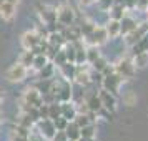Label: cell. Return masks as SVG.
<instances>
[{"mask_svg":"<svg viewBox=\"0 0 148 141\" xmlns=\"http://www.w3.org/2000/svg\"><path fill=\"white\" fill-rule=\"evenodd\" d=\"M27 73H28V68H25L22 63H15L7 70L5 73V78H7L10 83H20L22 80L27 78Z\"/></svg>","mask_w":148,"mask_h":141,"instance_id":"6da1fadb","label":"cell"},{"mask_svg":"<svg viewBox=\"0 0 148 141\" xmlns=\"http://www.w3.org/2000/svg\"><path fill=\"white\" fill-rule=\"evenodd\" d=\"M57 22L62 27H70L75 22V12L70 5H62L60 8H57Z\"/></svg>","mask_w":148,"mask_h":141,"instance_id":"7a4b0ae2","label":"cell"},{"mask_svg":"<svg viewBox=\"0 0 148 141\" xmlns=\"http://www.w3.org/2000/svg\"><path fill=\"white\" fill-rule=\"evenodd\" d=\"M37 128H38V131L37 133L40 134L43 140H52L57 133V128L53 125V120H50V118H45V120H38L37 121Z\"/></svg>","mask_w":148,"mask_h":141,"instance_id":"3957f363","label":"cell"},{"mask_svg":"<svg viewBox=\"0 0 148 141\" xmlns=\"http://www.w3.org/2000/svg\"><path fill=\"white\" fill-rule=\"evenodd\" d=\"M82 40H85L88 42L90 45H103L105 42L108 40V33H107V30H105V27H95V30L92 32V33L88 35V37H85V38H82Z\"/></svg>","mask_w":148,"mask_h":141,"instance_id":"277c9868","label":"cell"},{"mask_svg":"<svg viewBox=\"0 0 148 141\" xmlns=\"http://www.w3.org/2000/svg\"><path fill=\"white\" fill-rule=\"evenodd\" d=\"M98 98H100V101H101L103 110H107L108 113L116 110V98H115V95L110 93L108 90H105V88L100 90V91H98Z\"/></svg>","mask_w":148,"mask_h":141,"instance_id":"5b68a950","label":"cell"},{"mask_svg":"<svg viewBox=\"0 0 148 141\" xmlns=\"http://www.w3.org/2000/svg\"><path fill=\"white\" fill-rule=\"evenodd\" d=\"M120 83H121V78L115 73V72H113V73H110V75H105V76H103V80H101L103 88H105V90H108L110 93H113V95L118 93Z\"/></svg>","mask_w":148,"mask_h":141,"instance_id":"8992f818","label":"cell"},{"mask_svg":"<svg viewBox=\"0 0 148 141\" xmlns=\"http://www.w3.org/2000/svg\"><path fill=\"white\" fill-rule=\"evenodd\" d=\"M133 72H135V65H133V61H130V60H120L118 65L115 67V73L118 75L121 80L133 76Z\"/></svg>","mask_w":148,"mask_h":141,"instance_id":"52a82bcc","label":"cell"},{"mask_svg":"<svg viewBox=\"0 0 148 141\" xmlns=\"http://www.w3.org/2000/svg\"><path fill=\"white\" fill-rule=\"evenodd\" d=\"M23 101L32 105L35 108H40L43 105V100H42V93L37 90V88H27L25 90V95H23Z\"/></svg>","mask_w":148,"mask_h":141,"instance_id":"ba28073f","label":"cell"},{"mask_svg":"<svg viewBox=\"0 0 148 141\" xmlns=\"http://www.w3.org/2000/svg\"><path fill=\"white\" fill-rule=\"evenodd\" d=\"M42 40H43V38H40V35L34 30V32H27V33H23V37H22V45H23L25 50H32V48L37 47Z\"/></svg>","mask_w":148,"mask_h":141,"instance_id":"9c48e42d","label":"cell"},{"mask_svg":"<svg viewBox=\"0 0 148 141\" xmlns=\"http://www.w3.org/2000/svg\"><path fill=\"white\" fill-rule=\"evenodd\" d=\"M73 80L77 81L80 87H87L88 83H92V81H90V72H88L87 68H83L82 65H77Z\"/></svg>","mask_w":148,"mask_h":141,"instance_id":"30bf717a","label":"cell"},{"mask_svg":"<svg viewBox=\"0 0 148 141\" xmlns=\"http://www.w3.org/2000/svg\"><path fill=\"white\" fill-rule=\"evenodd\" d=\"M40 17H42V20H43V23H45L47 27L53 25V23H57V8L43 7L40 10Z\"/></svg>","mask_w":148,"mask_h":141,"instance_id":"8fae6325","label":"cell"},{"mask_svg":"<svg viewBox=\"0 0 148 141\" xmlns=\"http://www.w3.org/2000/svg\"><path fill=\"white\" fill-rule=\"evenodd\" d=\"M60 110H62V116L67 118L68 121H73V118L77 116V106H75L72 101H63L60 103Z\"/></svg>","mask_w":148,"mask_h":141,"instance_id":"7c38bea8","label":"cell"},{"mask_svg":"<svg viewBox=\"0 0 148 141\" xmlns=\"http://www.w3.org/2000/svg\"><path fill=\"white\" fill-rule=\"evenodd\" d=\"M136 27H138V23H136L132 17H128V15H125V17L120 20V33L121 35L130 33V32H132V30H135Z\"/></svg>","mask_w":148,"mask_h":141,"instance_id":"4fadbf2b","label":"cell"},{"mask_svg":"<svg viewBox=\"0 0 148 141\" xmlns=\"http://www.w3.org/2000/svg\"><path fill=\"white\" fill-rule=\"evenodd\" d=\"M125 10H127V8H125L123 3H113L112 7L108 8L110 18H112V20H121V18L127 15V14H125Z\"/></svg>","mask_w":148,"mask_h":141,"instance_id":"5bb4252c","label":"cell"},{"mask_svg":"<svg viewBox=\"0 0 148 141\" xmlns=\"http://www.w3.org/2000/svg\"><path fill=\"white\" fill-rule=\"evenodd\" d=\"M85 101H87V105H88V110H90V111H95L97 114H98L100 110H103L101 101H100V98H98V93H92L88 98H85Z\"/></svg>","mask_w":148,"mask_h":141,"instance_id":"9a60e30c","label":"cell"},{"mask_svg":"<svg viewBox=\"0 0 148 141\" xmlns=\"http://www.w3.org/2000/svg\"><path fill=\"white\" fill-rule=\"evenodd\" d=\"M15 15V5L8 3V2H2L0 0V17H3L5 20H10Z\"/></svg>","mask_w":148,"mask_h":141,"instance_id":"2e32d148","label":"cell"},{"mask_svg":"<svg viewBox=\"0 0 148 141\" xmlns=\"http://www.w3.org/2000/svg\"><path fill=\"white\" fill-rule=\"evenodd\" d=\"M108 33V38H116L120 35V20H110L107 22V27H105Z\"/></svg>","mask_w":148,"mask_h":141,"instance_id":"e0dca14e","label":"cell"},{"mask_svg":"<svg viewBox=\"0 0 148 141\" xmlns=\"http://www.w3.org/2000/svg\"><path fill=\"white\" fill-rule=\"evenodd\" d=\"M60 68V72H62V76L65 78V80H73V76H75V70H77V65L75 63H70V61H67V63H63Z\"/></svg>","mask_w":148,"mask_h":141,"instance_id":"ac0fdd59","label":"cell"},{"mask_svg":"<svg viewBox=\"0 0 148 141\" xmlns=\"http://www.w3.org/2000/svg\"><path fill=\"white\" fill-rule=\"evenodd\" d=\"M65 133H67L68 140H78L80 138V126L75 123V121H68L67 128H65Z\"/></svg>","mask_w":148,"mask_h":141,"instance_id":"d6986e66","label":"cell"},{"mask_svg":"<svg viewBox=\"0 0 148 141\" xmlns=\"http://www.w3.org/2000/svg\"><path fill=\"white\" fill-rule=\"evenodd\" d=\"M53 72H55L53 61L48 60L47 65L42 68V70H38V78H53Z\"/></svg>","mask_w":148,"mask_h":141,"instance_id":"ffe728a7","label":"cell"},{"mask_svg":"<svg viewBox=\"0 0 148 141\" xmlns=\"http://www.w3.org/2000/svg\"><path fill=\"white\" fill-rule=\"evenodd\" d=\"M34 52L32 50H25L23 53L20 55V60H18V63H22L25 68H32V63H34Z\"/></svg>","mask_w":148,"mask_h":141,"instance_id":"44dd1931","label":"cell"},{"mask_svg":"<svg viewBox=\"0 0 148 141\" xmlns=\"http://www.w3.org/2000/svg\"><path fill=\"white\" fill-rule=\"evenodd\" d=\"M47 63H48V58H47V55H45V53L35 55V57H34V63H32V68H35V70L38 72V70H42Z\"/></svg>","mask_w":148,"mask_h":141,"instance_id":"7402d4cb","label":"cell"},{"mask_svg":"<svg viewBox=\"0 0 148 141\" xmlns=\"http://www.w3.org/2000/svg\"><path fill=\"white\" fill-rule=\"evenodd\" d=\"M17 125H20V126H23V128H28V129H32V126L35 125V121L32 120V116H30L28 113L22 111L20 118H18V121H17Z\"/></svg>","mask_w":148,"mask_h":141,"instance_id":"603a6c76","label":"cell"},{"mask_svg":"<svg viewBox=\"0 0 148 141\" xmlns=\"http://www.w3.org/2000/svg\"><path fill=\"white\" fill-rule=\"evenodd\" d=\"M85 52H87V61H88V63H93L98 57H101L100 50H98V47H97V45H92V47L85 48Z\"/></svg>","mask_w":148,"mask_h":141,"instance_id":"cb8c5ba5","label":"cell"},{"mask_svg":"<svg viewBox=\"0 0 148 141\" xmlns=\"http://www.w3.org/2000/svg\"><path fill=\"white\" fill-rule=\"evenodd\" d=\"M95 133H97V126H95L93 123H88L87 126L80 128L82 138H95Z\"/></svg>","mask_w":148,"mask_h":141,"instance_id":"d4e9b609","label":"cell"},{"mask_svg":"<svg viewBox=\"0 0 148 141\" xmlns=\"http://www.w3.org/2000/svg\"><path fill=\"white\" fill-rule=\"evenodd\" d=\"M133 65L138 68H145L148 65V52H143V53H136L135 55Z\"/></svg>","mask_w":148,"mask_h":141,"instance_id":"484cf974","label":"cell"},{"mask_svg":"<svg viewBox=\"0 0 148 141\" xmlns=\"http://www.w3.org/2000/svg\"><path fill=\"white\" fill-rule=\"evenodd\" d=\"M62 114V110H60V101H55V103H50L48 105V118L50 120H55Z\"/></svg>","mask_w":148,"mask_h":141,"instance_id":"4316f807","label":"cell"},{"mask_svg":"<svg viewBox=\"0 0 148 141\" xmlns=\"http://www.w3.org/2000/svg\"><path fill=\"white\" fill-rule=\"evenodd\" d=\"M73 121L78 125L80 128L87 126L88 123H92V120H90V116H88V113H77V116L73 118Z\"/></svg>","mask_w":148,"mask_h":141,"instance_id":"83f0119b","label":"cell"},{"mask_svg":"<svg viewBox=\"0 0 148 141\" xmlns=\"http://www.w3.org/2000/svg\"><path fill=\"white\" fill-rule=\"evenodd\" d=\"M52 61H53V65H57V67H62L63 63H67V55H65V52H63V48H60V50L55 53V57L52 58Z\"/></svg>","mask_w":148,"mask_h":141,"instance_id":"f1b7e54d","label":"cell"},{"mask_svg":"<svg viewBox=\"0 0 148 141\" xmlns=\"http://www.w3.org/2000/svg\"><path fill=\"white\" fill-rule=\"evenodd\" d=\"M53 125H55V128H57V131H65V128H67V125H68V120L63 118V116L60 114L58 118L53 120Z\"/></svg>","mask_w":148,"mask_h":141,"instance_id":"f546056e","label":"cell"},{"mask_svg":"<svg viewBox=\"0 0 148 141\" xmlns=\"http://www.w3.org/2000/svg\"><path fill=\"white\" fill-rule=\"evenodd\" d=\"M108 65V61L103 58V57H98L97 60L92 63V67H93V70H97V72H103V68Z\"/></svg>","mask_w":148,"mask_h":141,"instance_id":"4dcf8cb0","label":"cell"},{"mask_svg":"<svg viewBox=\"0 0 148 141\" xmlns=\"http://www.w3.org/2000/svg\"><path fill=\"white\" fill-rule=\"evenodd\" d=\"M97 5L101 12H107L108 8L113 5V0H97Z\"/></svg>","mask_w":148,"mask_h":141,"instance_id":"1f68e13d","label":"cell"},{"mask_svg":"<svg viewBox=\"0 0 148 141\" xmlns=\"http://www.w3.org/2000/svg\"><path fill=\"white\" fill-rule=\"evenodd\" d=\"M68 138H67V133L65 131H57L55 133V136L52 138V141H67Z\"/></svg>","mask_w":148,"mask_h":141,"instance_id":"d6a6232c","label":"cell"},{"mask_svg":"<svg viewBox=\"0 0 148 141\" xmlns=\"http://www.w3.org/2000/svg\"><path fill=\"white\" fill-rule=\"evenodd\" d=\"M123 98H125V101H127L128 105H132V103L135 101V95L132 93V91H130V93H127L125 96H123Z\"/></svg>","mask_w":148,"mask_h":141,"instance_id":"836d02e7","label":"cell"},{"mask_svg":"<svg viewBox=\"0 0 148 141\" xmlns=\"http://www.w3.org/2000/svg\"><path fill=\"white\" fill-rule=\"evenodd\" d=\"M123 5L125 8H133L136 5V0H123Z\"/></svg>","mask_w":148,"mask_h":141,"instance_id":"e575fe53","label":"cell"},{"mask_svg":"<svg viewBox=\"0 0 148 141\" xmlns=\"http://www.w3.org/2000/svg\"><path fill=\"white\" fill-rule=\"evenodd\" d=\"M12 141H28V138H25V136H18V134H15L14 138H12Z\"/></svg>","mask_w":148,"mask_h":141,"instance_id":"d590c367","label":"cell"},{"mask_svg":"<svg viewBox=\"0 0 148 141\" xmlns=\"http://www.w3.org/2000/svg\"><path fill=\"white\" fill-rule=\"evenodd\" d=\"M93 2H97V0H80V5H85L87 7V5H92Z\"/></svg>","mask_w":148,"mask_h":141,"instance_id":"8d00e7d4","label":"cell"},{"mask_svg":"<svg viewBox=\"0 0 148 141\" xmlns=\"http://www.w3.org/2000/svg\"><path fill=\"white\" fill-rule=\"evenodd\" d=\"M77 141H95V138H82V136H80Z\"/></svg>","mask_w":148,"mask_h":141,"instance_id":"74e56055","label":"cell"},{"mask_svg":"<svg viewBox=\"0 0 148 141\" xmlns=\"http://www.w3.org/2000/svg\"><path fill=\"white\" fill-rule=\"evenodd\" d=\"M2 2H8V3H14V5H17V2H18V0H2Z\"/></svg>","mask_w":148,"mask_h":141,"instance_id":"f35d334b","label":"cell"},{"mask_svg":"<svg viewBox=\"0 0 148 141\" xmlns=\"http://www.w3.org/2000/svg\"><path fill=\"white\" fill-rule=\"evenodd\" d=\"M0 123H2V114H0Z\"/></svg>","mask_w":148,"mask_h":141,"instance_id":"ab89813d","label":"cell"},{"mask_svg":"<svg viewBox=\"0 0 148 141\" xmlns=\"http://www.w3.org/2000/svg\"><path fill=\"white\" fill-rule=\"evenodd\" d=\"M67 141H75V140H67Z\"/></svg>","mask_w":148,"mask_h":141,"instance_id":"60d3db41","label":"cell"},{"mask_svg":"<svg viewBox=\"0 0 148 141\" xmlns=\"http://www.w3.org/2000/svg\"><path fill=\"white\" fill-rule=\"evenodd\" d=\"M0 100H2V96H0Z\"/></svg>","mask_w":148,"mask_h":141,"instance_id":"b9f144b4","label":"cell"},{"mask_svg":"<svg viewBox=\"0 0 148 141\" xmlns=\"http://www.w3.org/2000/svg\"><path fill=\"white\" fill-rule=\"evenodd\" d=\"M147 12H148V8H147Z\"/></svg>","mask_w":148,"mask_h":141,"instance_id":"7bdbcfd3","label":"cell"},{"mask_svg":"<svg viewBox=\"0 0 148 141\" xmlns=\"http://www.w3.org/2000/svg\"><path fill=\"white\" fill-rule=\"evenodd\" d=\"M50 141H52V140H50Z\"/></svg>","mask_w":148,"mask_h":141,"instance_id":"ee69618b","label":"cell"}]
</instances>
